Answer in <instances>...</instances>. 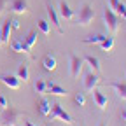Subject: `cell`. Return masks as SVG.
Instances as JSON below:
<instances>
[{"mask_svg":"<svg viewBox=\"0 0 126 126\" xmlns=\"http://www.w3.org/2000/svg\"><path fill=\"white\" fill-rule=\"evenodd\" d=\"M35 42H37V32H35V30H30L28 35H26V39H25V44L32 49V47L35 46Z\"/></svg>","mask_w":126,"mask_h":126,"instance_id":"20","label":"cell"},{"mask_svg":"<svg viewBox=\"0 0 126 126\" xmlns=\"http://www.w3.org/2000/svg\"><path fill=\"white\" fill-rule=\"evenodd\" d=\"M11 26L16 30V28H19V21L18 19H11Z\"/></svg>","mask_w":126,"mask_h":126,"instance_id":"29","label":"cell"},{"mask_svg":"<svg viewBox=\"0 0 126 126\" xmlns=\"http://www.w3.org/2000/svg\"><path fill=\"white\" fill-rule=\"evenodd\" d=\"M84 65V60L79 58V56H70V75L72 77H79Z\"/></svg>","mask_w":126,"mask_h":126,"instance_id":"5","label":"cell"},{"mask_svg":"<svg viewBox=\"0 0 126 126\" xmlns=\"http://www.w3.org/2000/svg\"><path fill=\"white\" fill-rule=\"evenodd\" d=\"M18 79L23 82H26L28 79H30V74H28V65L26 63H21V65L18 67Z\"/></svg>","mask_w":126,"mask_h":126,"instance_id":"18","label":"cell"},{"mask_svg":"<svg viewBox=\"0 0 126 126\" xmlns=\"http://www.w3.org/2000/svg\"><path fill=\"white\" fill-rule=\"evenodd\" d=\"M98 84H100V79H98L96 74L91 72V74H88V75L84 77V89H86V91H93Z\"/></svg>","mask_w":126,"mask_h":126,"instance_id":"8","label":"cell"},{"mask_svg":"<svg viewBox=\"0 0 126 126\" xmlns=\"http://www.w3.org/2000/svg\"><path fill=\"white\" fill-rule=\"evenodd\" d=\"M0 107H2V109H7V107H9V103H7V100H5V96H2V94H0Z\"/></svg>","mask_w":126,"mask_h":126,"instance_id":"28","label":"cell"},{"mask_svg":"<svg viewBox=\"0 0 126 126\" xmlns=\"http://www.w3.org/2000/svg\"><path fill=\"white\" fill-rule=\"evenodd\" d=\"M46 93H51V94H56V96H67V89H63V88H60L58 84H54V82H47V89H46Z\"/></svg>","mask_w":126,"mask_h":126,"instance_id":"11","label":"cell"},{"mask_svg":"<svg viewBox=\"0 0 126 126\" xmlns=\"http://www.w3.org/2000/svg\"><path fill=\"white\" fill-rule=\"evenodd\" d=\"M98 126H103V123H100V124H98Z\"/></svg>","mask_w":126,"mask_h":126,"instance_id":"34","label":"cell"},{"mask_svg":"<svg viewBox=\"0 0 126 126\" xmlns=\"http://www.w3.org/2000/svg\"><path fill=\"white\" fill-rule=\"evenodd\" d=\"M91 93H93V100H94V103H96V107H98V109H102V110H105V109H107V103H109L107 96H105L102 91H98L96 88H94Z\"/></svg>","mask_w":126,"mask_h":126,"instance_id":"7","label":"cell"},{"mask_svg":"<svg viewBox=\"0 0 126 126\" xmlns=\"http://www.w3.org/2000/svg\"><path fill=\"white\" fill-rule=\"evenodd\" d=\"M11 30H12L11 19H5L4 25H2V28H0V33H2V42H9V40H11Z\"/></svg>","mask_w":126,"mask_h":126,"instance_id":"13","label":"cell"},{"mask_svg":"<svg viewBox=\"0 0 126 126\" xmlns=\"http://www.w3.org/2000/svg\"><path fill=\"white\" fill-rule=\"evenodd\" d=\"M39 112H40L44 117L49 116V112H51V102L47 100V98H44V100L39 103Z\"/></svg>","mask_w":126,"mask_h":126,"instance_id":"19","label":"cell"},{"mask_svg":"<svg viewBox=\"0 0 126 126\" xmlns=\"http://www.w3.org/2000/svg\"><path fill=\"white\" fill-rule=\"evenodd\" d=\"M44 126H47V124H44Z\"/></svg>","mask_w":126,"mask_h":126,"instance_id":"35","label":"cell"},{"mask_svg":"<svg viewBox=\"0 0 126 126\" xmlns=\"http://www.w3.org/2000/svg\"><path fill=\"white\" fill-rule=\"evenodd\" d=\"M42 65H44L46 70H49V72L56 70V58H54L53 54H46V56L42 58Z\"/></svg>","mask_w":126,"mask_h":126,"instance_id":"12","label":"cell"},{"mask_svg":"<svg viewBox=\"0 0 126 126\" xmlns=\"http://www.w3.org/2000/svg\"><path fill=\"white\" fill-rule=\"evenodd\" d=\"M98 46L102 47L103 51H112V47H114V39H112V37H109V39L105 37V39H103Z\"/></svg>","mask_w":126,"mask_h":126,"instance_id":"21","label":"cell"},{"mask_svg":"<svg viewBox=\"0 0 126 126\" xmlns=\"http://www.w3.org/2000/svg\"><path fill=\"white\" fill-rule=\"evenodd\" d=\"M121 117H123V121H126V107L121 110Z\"/></svg>","mask_w":126,"mask_h":126,"instance_id":"31","label":"cell"},{"mask_svg":"<svg viewBox=\"0 0 126 126\" xmlns=\"http://www.w3.org/2000/svg\"><path fill=\"white\" fill-rule=\"evenodd\" d=\"M18 117H19L18 110H14L12 107H7V109H4V112L0 114V124H4V126H16Z\"/></svg>","mask_w":126,"mask_h":126,"instance_id":"3","label":"cell"},{"mask_svg":"<svg viewBox=\"0 0 126 126\" xmlns=\"http://www.w3.org/2000/svg\"><path fill=\"white\" fill-rule=\"evenodd\" d=\"M103 39H105V35L98 33V35H94V37H88V39H84V44H100Z\"/></svg>","mask_w":126,"mask_h":126,"instance_id":"23","label":"cell"},{"mask_svg":"<svg viewBox=\"0 0 126 126\" xmlns=\"http://www.w3.org/2000/svg\"><path fill=\"white\" fill-rule=\"evenodd\" d=\"M110 86H112L117 93V96H121L123 100H126V82H121V81H114L110 82Z\"/></svg>","mask_w":126,"mask_h":126,"instance_id":"15","label":"cell"},{"mask_svg":"<svg viewBox=\"0 0 126 126\" xmlns=\"http://www.w3.org/2000/svg\"><path fill=\"white\" fill-rule=\"evenodd\" d=\"M74 100H75L77 105H84V103H86V96H84L82 93H77L75 96H74Z\"/></svg>","mask_w":126,"mask_h":126,"instance_id":"25","label":"cell"},{"mask_svg":"<svg viewBox=\"0 0 126 126\" xmlns=\"http://www.w3.org/2000/svg\"><path fill=\"white\" fill-rule=\"evenodd\" d=\"M25 124H26V126H33V124H32L30 121H25Z\"/></svg>","mask_w":126,"mask_h":126,"instance_id":"32","label":"cell"},{"mask_svg":"<svg viewBox=\"0 0 126 126\" xmlns=\"http://www.w3.org/2000/svg\"><path fill=\"white\" fill-rule=\"evenodd\" d=\"M37 26H39V30L42 32L44 35H49L51 33V26H49V23H47L46 19H39L37 21Z\"/></svg>","mask_w":126,"mask_h":126,"instance_id":"22","label":"cell"},{"mask_svg":"<svg viewBox=\"0 0 126 126\" xmlns=\"http://www.w3.org/2000/svg\"><path fill=\"white\" fill-rule=\"evenodd\" d=\"M4 81V84L11 89H18L19 88V79L18 77H14V75H4V77H0Z\"/></svg>","mask_w":126,"mask_h":126,"instance_id":"14","label":"cell"},{"mask_svg":"<svg viewBox=\"0 0 126 126\" xmlns=\"http://www.w3.org/2000/svg\"><path fill=\"white\" fill-rule=\"evenodd\" d=\"M9 11L14 14H25L28 11V2L26 0H12L9 4Z\"/></svg>","mask_w":126,"mask_h":126,"instance_id":"6","label":"cell"},{"mask_svg":"<svg viewBox=\"0 0 126 126\" xmlns=\"http://www.w3.org/2000/svg\"><path fill=\"white\" fill-rule=\"evenodd\" d=\"M117 16H123V19L126 21V5H124V4L119 5V9H117Z\"/></svg>","mask_w":126,"mask_h":126,"instance_id":"27","label":"cell"},{"mask_svg":"<svg viewBox=\"0 0 126 126\" xmlns=\"http://www.w3.org/2000/svg\"><path fill=\"white\" fill-rule=\"evenodd\" d=\"M12 51L16 53H30V47L23 42V40H12Z\"/></svg>","mask_w":126,"mask_h":126,"instance_id":"16","label":"cell"},{"mask_svg":"<svg viewBox=\"0 0 126 126\" xmlns=\"http://www.w3.org/2000/svg\"><path fill=\"white\" fill-rule=\"evenodd\" d=\"M2 44H4V42H2V33H0V46H2Z\"/></svg>","mask_w":126,"mask_h":126,"instance_id":"33","label":"cell"},{"mask_svg":"<svg viewBox=\"0 0 126 126\" xmlns=\"http://www.w3.org/2000/svg\"><path fill=\"white\" fill-rule=\"evenodd\" d=\"M119 5H121V0H110V9H112L116 14H117V9H119Z\"/></svg>","mask_w":126,"mask_h":126,"instance_id":"26","label":"cell"},{"mask_svg":"<svg viewBox=\"0 0 126 126\" xmlns=\"http://www.w3.org/2000/svg\"><path fill=\"white\" fill-rule=\"evenodd\" d=\"M5 4H7L5 0H0V12H2V11L5 9Z\"/></svg>","mask_w":126,"mask_h":126,"instance_id":"30","label":"cell"},{"mask_svg":"<svg viewBox=\"0 0 126 126\" xmlns=\"http://www.w3.org/2000/svg\"><path fill=\"white\" fill-rule=\"evenodd\" d=\"M49 119H61L63 123H67V124H74L72 116L68 112H65L60 103H53V109H51V112H49Z\"/></svg>","mask_w":126,"mask_h":126,"instance_id":"2","label":"cell"},{"mask_svg":"<svg viewBox=\"0 0 126 126\" xmlns=\"http://www.w3.org/2000/svg\"><path fill=\"white\" fill-rule=\"evenodd\" d=\"M47 16H49V21L54 25V28L58 30V33H63V28L60 25V16H58V12L54 11L53 5H47Z\"/></svg>","mask_w":126,"mask_h":126,"instance_id":"9","label":"cell"},{"mask_svg":"<svg viewBox=\"0 0 126 126\" xmlns=\"http://www.w3.org/2000/svg\"><path fill=\"white\" fill-rule=\"evenodd\" d=\"M103 21H105V26L110 30V33H116L117 32L119 19H117V14L110 7H105V11H103Z\"/></svg>","mask_w":126,"mask_h":126,"instance_id":"1","label":"cell"},{"mask_svg":"<svg viewBox=\"0 0 126 126\" xmlns=\"http://www.w3.org/2000/svg\"><path fill=\"white\" fill-rule=\"evenodd\" d=\"M82 60L88 63V65H89V67H91L94 72H100V60H98V58H94V56L88 54V56H84Z\"/></svg>","mask_w":126,"mask_h":126,"instance_id":"17","label":"cell"},{"mask_svg":"<svg viewBox=\"0 0 126 126\" xmlns=\"http://www.w3.org/2000/svg\"><path fill=\"white\" fill-rule=\"evenodd\" d=\"M94 18V11L91 9V5L84 4L81 7V11H79V16H77V23L81 25V26H88Z\"/></svg>","mask_w":126,"mask_h":126,"instance_id":"4","label":"cell"},{"mask_svg":"<svg viewBox=\"0 0 126 126\" xmlns=\"http://www.w3.org/2000/svg\"><path fill=\"white\" fill-rule=\"evenodd\" d=\"M60 16L63 19H67V21H70V19H74V11L70 9V5L67 4V2H60Z\"/></svg>","mask_w":126,"mask_h":126,"instance_id":"10","label":"cell"},{"mask_svg":"<svg viewBox=\"0 0 126 126\" xmlns=\"http://www.w3.org/2000/svg\"><path fill=\"white\" fill-rule=\"evenodd\" d=\"M46 89H47V82L46 81H37L35 82V91L39 94H46Z\"/></svg>","mask_w":126,"mask_h":126,"instance_id":"24","label":"cell"}]
</instances>
